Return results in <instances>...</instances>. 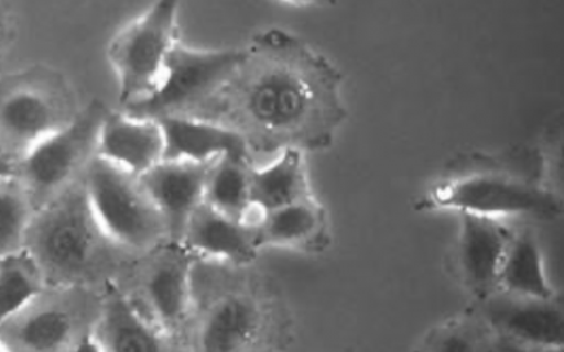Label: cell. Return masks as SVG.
<instances>
[{
  "instance_id": "obj_1",
  "label": "cell",
  "mask_w": 564,
  "mask_h": 352,
  "mask_svg": "<svg viewBox=\"0 0 564 352\" xmlns=\"http://www.w3.org/2000/svg\"><path fill=\"white\" fill-rule=\"evenodd\" d=\"M227 86L249 148L321 152L347 118L341 74L284 31L263 34Z\"/></svg>"
},
{
  "instance_id": "obj_2",
  "label": "cell",
  "mask_w": 564,
  "mask_h": 352,
  "mask_svg": "<svg viewBox=\"0 0 564 352\" xmlns=\"http://www.w3.org/2000/svg\"><path fill=\"white\" fill-rule=\"evenodd\" d=\"M105 240L109 241L91 213L83 183H73L35 210L24 249L39 264L46 285H65L90 273Z\"/></svg>"
},
{
  "instance_id": "obj_3",
  "label": "cell",
  "mask_w": 564,
  "mask_h": 352,
  "mask_svg": "<svg viewBox=\"0 0 564 352\" xmlns=\"http://www.w3.org/2000/svg\"><path fill=\"white\" fill-rule=\"evenodd\" d=\"M88 206L101 232L123 249H153L167 235L161 213L137 176L95 157L83 178Z\"/></svg>"
},
{
  "instance_id": "obj_4",
  "label": "cell",
  "mask_w": 564,
  "mask_h": 352,
  "mask_svg": "<svg viewBox=\"0 0 564 352\" xmlns=\"http://www.w3.org/2000/svg\"><path fill=\"white\" fill-rule=\"evenodd\" d=\"M77 113L56 75L31 69L0 79V153L20 161Z\"/></svg>"
},
{
  "instance_id": "obj_5",
  "label": "cell",
  "mask_w": 564,
  "mask_h": 352,
  "mask_svg": "<svg viewBox=\"0 0 564 352\" xmlns=\"http://www.w3.org/2000/svg\"><path fill=\"white\" fill-rule=\"evenodd\" d=\"M178 8L171 0L153 3L110 42L108 57L126 109L148 99L161 82L167 56L178 43Z\"/></svg>"
},
{
  "instance_id": "obj_6",
  "label": "cell",
  "mask_w": 564,
  "mask_h": 352,
  "mask_svg": "<svg viewBox=\"0 0 564 352\" xmlns=\"http://www.w3.org/2000/svg\"><path fill=\"white\" fill-rule=\"evenodd\" d=\"M108 112L99 101H91L73 121L17 161L15 175L29 193L34 210L59 196L96 157L100 127Z\"/></svg>"
},
{
  "instance_id": "obj_7",
  "label": "cell",
  "mask_w": 564,
  "mask_h": 352,
  "mask_svg": "<svg viewBox=\"0 0 564 352\" xmlns=\"http://www.w3.org/2000/svg\"><path fill=\"white\" fill-rule=\"evenodd\" d=\"M419 209L454 210L482 218H532L554 220L562 215V200L549 188L497 174H475L448 180L419 201Z\"/></svg>"
},
{
  "instance_id": "obj_8",
  "label": "cell",
  "mask_w": 564,
  "mask_h": 352,
  "mask_svg": "<svg viewBox=\"0 0 564 352\" xmlns=\"http://www.w3.org/2000/svg\"><path fill=\"white\" fill-rule=\"evenodd\" d=\"M246 57L247 51L240 48L200 51L176 43L167 56L156 90L141 103L127 108V113L154 121L178 114L227 87Z\"/></svg>"
},
{
  "instance_id": "obj_9",
  "label": "cell",
  "mask_w": 564,
  "mask_h": 352,
  "mask_svg": "<svg viewBox=\"0 0 564 352\" xmlns=\"http://www.w3.org/2000/svg\"><path fill=\"white\" fill-rule=\"evenodd\" d=\"M478 315L500 341L520 352H563V311L553 298L516 297L497 290Z\"/></svg>"
},
{
  "instance_id": "obj_10",
  "label": "cell",
  "mask_w": 564,
  "mask_h": 352,
  "mask_svg": "<svg viewBox=\"0 0 564 352\" xmlns=\"http://www.w3.org/2000/svg\"><path fill=\"white\" fill-rule=\"evenodd\" d=\"M511 233L501 220L460 215L454 263L463 285L478 302L498 290V273Z\"/></svg>"
},
{
  "instance_id": "obj_11",
  "label": "cell",
  "mask_w": 564,
  "mask_h": 352,
  "mask_svg": "<svg viewBox=\"0 0 564 352\" xmlns=\"http://www.w3.org/2000/svg\"><path fill=\"white\" fill-rule=\"evenodd\" d=\"M210 163L162 161L139 176L150 200L166 224L167 237L180 242L197 207L205 201Z\"/></svg>"
},
{
  "instance_id": "obj_12",
  "label": "cell",
  "mask_w": 564,
  "mask_h": 352,
  "mask_svg": "<svg viewBox=\"0 0 564 352\" xmlns=\"http://www.w3.org/2000/svg\"><path fill=\"white\" fill-rule=\"evenodd\" d=\"M165 154L161 125L154 119L108 112L101 123L96 156L137 176L159 165Z\"/></svg>"
},
{
  "instance_id": "obj_13",
  "label": "cell",
  "mask_w": 564,
  "mask_h": 352,
  "mask_svg": "<svg viewBox=\"0 0 564 352\" xmlns=\"http://www.w3.org/2000/svg\"><path fill=\"white\" fill-rule=\"evenodd\" d=\"M264 311L253 295L229 293L207 310L198 333L200 352H256L262 346Z\"/></svg>"
},
{
  "instance_id": "obj_14",
  "label": "cell",
  "mask_w": 564,
  "mask_h": 352,
  "mask_svg": "<svg viewBox=\"0 0 564 352\" xmlns=\"http://www.w3.org/2000/svg\"><path fill=\"white\" fill-rule=\"evenodd\" d=\"M165 140L163 161L212 163L220 157L249 158L250 148L240 132L224 123L172 114L158 119Z\"/></svg>"
},
{
  "instance_id": "obj_15",
  "label": "cell",
  "mask_w": 564,
  "mask_h": 352,
  "mask_svg": "<svg viewBox=\"0 0 564 352\" xmlns=\"http://www.w3.org/2000/svg\"><path fill=\"white\" fill-rule=\"evenodd\" d=\"M194 254L174 242L150 264L144 275L145 298L156 323L165 332H175L187 319L192 298Z\"/></svg>"
},
{
  "instance_id": "obj_16",
  "label": "cell",
  "mask_w": 564,
  "mask_h": 352,
  "mask_svg": "<svg viewBox=\"0 0 564 352\" xmlns=\"http://www.w3.org/2000/svg\"><path fill=\"white\" fill-rule=\"evenodd\" d=\"M178 244L194 255L237 266L253 262L260 250L253 223L228 218L206 202H202L189 218Z\"/></svg>"
},
{
  "instance_id": "obj_17",
  "label": "cell",
  "mask_w": 564,
  "mask_h": 352,
  "mask_svg": "<svg viewBox=\"0 0 564 352\" xmlns=\"http://www.w3.org/2000/svg\"><path fill=\"white\" fill-rule=\"evenodd\" d=\"M40 297L0 324L7 345L12 342L26 352H57L68 345L75 330L73 312L56 302H40Z\"/></svg>"
},
{
  "instance_id": "obj_18",
  "label": "cell",
  "mask_w": 564,
  "mask_h": 352,
  "mask_svg": "<svg viewBox=\"0 0 564 352\" xmlns=\"http://www.w3.org/2000/svg\"><path fill=\"white\" fill-rule=\"evenodd\" d=\"M304 153L282 150L268 166L250 170V205L260 215L311 198Z\"/></svg>"
},
{
  "instance_id": "obj_19",
  "label": "cell",
  "mask_w": 564,
  "mask_h": 352,
  "mask_svg": "<svg viewBox=\"0 0 564 352\" xmlns=\"http://www.w3.org/2000/svg\"><path fill=\"white\" fill-rule=\"evenodd\" d=\"M256 237L262 246H319L326 235V213L315 198L293 202L260 215Z\"/></svg>"
},
{
  "instance_id": "obj_20",
  "label": "cell",
  "mask_w": 564,
  "mask_h": 352,
  "mask_svg": "<svg viewBox=\"0 0 564 352\" xmlns=\"http://www.w3.org/2000/svg\"><path fill=\"white\" fill-rule=\"evenodd\" d=\"M95 334L106 352H167L161 333L118 290L106 298Z\"/></svg>"
},
{
  "instance_id": "obj_21",
  "label": "cell",
  "mask_w": 564,
  "mask_h": 352,
  "mask_svg": "<svg viewBox=\"0 0 564 352\" xmlns=\"http://www.w3.org/2000/svg\"><path fill=\"white\" fill-rule=\"evenodd\" d=\"M498 290L516 297H555L546 277L540 242L531 229L511 233L498 273Z\"/></svg>"
},
{
  "instance_id": "obj_22",
  "label": "cell",
  "mask_w": 564,
  "mask_h": 352,
  "mask_svg": "<svg viewBox=\"0 0 564 352\" xmlns=\"http://www.w3.org/2000/svg\"><path fill=\"white\" fill-rule=\"evenodd\" d=\"M249 158L220 157L212 162L205 185V201L228 218L246 220L251 213Z\"/></svg>"
},
{
  "instance_id": "obj_23",
  "label": "cell",
  "mask_w": 564,
  "mask_h": 352,
  "mask_svg": "<svg viewBox=\"0 0 564 352\" xmlns=\"http://www.w3.org/2000/svg\"><path fill=\"white\" fill-rule=\"evenodd\" d=\"M44 286L43 273L25 249L0 257V324L34 302Z\"/></svg>"
},
{
  "instance_id": "obj_24",
  "label": "cell",
  "mask_w": 564,
  "mask_h": 352,
  "mask_svg": "<svg viewBox=\"0 0 564 352\" xmlns=\"http://www.w3.org/2000/svg\"><path fill=\"white\" fill-rule=\"evenodd\" d=\"M416 352H500V341L474 311L436 326Z\"/></svg>"
},
{
  "instance_id": "obj_25",
  "label": "cell",
  "mask_w": 564,
  "mask_h": 352,
  "mask_svg": "<svg viewBox=\"0 0 564 352\" xmlns=\"http://www.w3.org/2000/svg\"><path fill=\"white\" fill-rule=\"evenodd\" d=\"M34 206L17 175L0 179V257L24 250Z\"/></svg>"
},
{
  "instance_id": "obj_26",
  "label": "cell",
  "mask_w": 564,
  "mask_h": 352,
  "mask_svg": "<svg viewBox=\"0 0 564 352\" xmlns=\"http://www.w3.org/2000/svg\"><path fill=\"white\" fill-rule=\"evenodd\" d=\"M70 352H106L104 345H101L99 339L95 333H86L79 338V341L75 343Z\"/></svg>"
},
{
  "instance_id": "obj_27",
  "label": "cell",
  "mask_w": 564,
  "mask_h": 352,
  "mask_svg": "<svg viewBox=\"0 0 564 352\" xmlns=\"http://www.w3.org/2000/svg\"><path fill=\"white\" fill-rule=\"evenodd\" d=\"M17 162L13 158L7 156V154L0 153V179L4 176L15 175Z\"/></svg>"
},
{
  "instance_id": "obj_28",
  "label": "cell",
  "mask_w": 564,
  "mask_h": 352,
  "mask_svg": "<svg viewBox=\"0 0 564 352\" xmlns=\"http://www.w3.org/2000/svg\"><path fill=\"white\" fill-rule=\"evenodd\" d=\"M4 20L2 13H0V51H2L3 42H4Z\"/></svg>"
},
{
  "instance_id": "obj_29",
  "label": "cell",
  "mask_w": 564,
  "mask_h": 352,
  "mask_svg": "<svg viewBox=\"0 0 564 352\" xmlns=\"http://www.w3.org/2000/svg\"><path fill=\"white\" fill-rule=\"evenodd\" d=\"M0 352H9V348L4 345L2 339H0Z\"/></svg>"
}]
</instances>
